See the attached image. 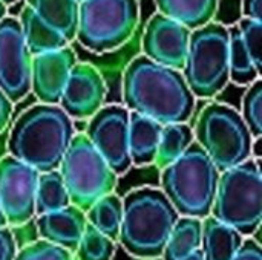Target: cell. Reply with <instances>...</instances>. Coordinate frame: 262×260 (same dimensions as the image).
<instances>
[{
    "label": "cell",
    "instance_id": "1",
    "mask_svg": "<svg viewBox=\"0 0 262 260\" xmlns=\"http://www.w3.org/2000/svg\"><path fill=\"white\" fill-rule=\"evenodd\" d=\"M121 95L129 112L163 126L189 123L195 110V97L181 70L157 64L144 55L135 57L124 69Z\"/></svg>",
    "mask_w": 262,
    "mask_h": 260
},
{
    "label": "cell",
    "instance_id": "2",
    "mask_svg": "<svg viewBox=\"0 0 262 260\" xmlns=\"http://www.w3.org/2000/svg\"><path fill=\"white\" fill-rule=\"evenodd\" d=\"M74 135V121L60 106L38 103L12 124L8 152L38 173H48L58 170Z\"/></svg>",
    "mask_w": 262,
    "mask_h": 260
},
{
    "label": "cell",
    "instance_id": "3",
    "mask_svg": "<svg viewBox=\"0 0 262 260\" xmlns=\"http://www.w3.org/2000/svg\"><path fill=\"white\" fill-rule=\"evenodd\" d=\"M123 222L118 244L140 260L161 259L167 238L180 215L161 188L141 187L123 199Z\"/></svg>",
    "mask_w": 262,
    "mask_h": 260
},
{
    "label": "cell",
    "instance_id": "4",
    "mask_svg": "<svg viewBox=\"0 0 262 260\" xmlns=\"http://www.w3.org/2000/svg\"><path fill=\"white\" fill-rule=\"evenodd\" d=\"M220 175L207 153L193 143L183 156L161 170V192L180 216L203 221L210 216Z\"/></svg>",
    "mask_w": 262,
    "mask_h": 260
},
{
    "label": "cell",
    "instance_id": "5",
    "mask_svg": "<svg viewBox=\"0 0 262 260\" xmlns=\"http://www.w3.org/2000/svg\"><path fill=\"white\" fill-rule=\"evenodd\" d=\"M210 216L252 238L262 222V173L259 159L246 162L220 175Z\"/></svg>",
    "mask_w": 262,
    "mask_h": 260
},
{
    "label": "cell",
    "instance_id": "6",
    "mask_svg": "<svg viewBox=\"0 0 262 260\" xmlns=\"http://www.w3.org/2000/svg\"><path fill=\"white\" fill-rule=\"evenodd\" d=\"M193 136L220 173L253 158L255 141L241 113L221 103L207 104L198 115Z\"/></svg>",
    "mask_w": 262,
    "mask_h": 260
},
{
    "label": "cell",
    "instance_id": "7",
    "mask_svg": "<svg viewBox=\"0 0 262 260\" xmlns=\"http://www.w3.org/2000/svg\"><path fill=\"white\" fill-rule=\"evenodd\" d=\"M181 74L195 100L216 97L230 81L229 28L210 21L193 29Z\"/></svg>",
    "mask_w": 262,
    "mask_h": 260
},
{
    "label": "cell",
    "instance_id": "8",
    "mask_svg": "<svg viewBox=\"0 0 262 260\" xmlns=\"http://www.w3.org/2000/svg\"><path fill=\"white\" fill-rule=\"evenodd\" d=\"M138 21V0H81L75 38L94 54L112 52L130 40Z\"/></svg>",
    "mask_w": 262,
    "mask_h": 260
},
{
    "label": "cell",
    "instance_id": "9",
    "mask_svg": "<svg viewBox=\"0 0 262 260\" xmlns=\"http://www.w3.org/2000/svg\"><path fill=\"white\" fill-rule=\"evenodd\" d=\"M71 204L86 211L98 199L114 193L118 176L94 149L84 133H75L58 167Z\"/></svg>",
    "mask_w": 262,
    "mask_h": 260
},
{
    "label": "cell",
    "instance_id": "10",
    "mask_svg": "<svg viewBox=\"0 0 262 260\" xmlns=\"http://www.w3.org/2000/svg\"><path fill=\"white\" fill-rule=\"evenodd\" d=\"M84 135L117 176L127 173L132 162L127 146L129 110L124 106H103L89 118Z\"/></svg>",
    "mask_w": 262,
    "mask_h": 260
},
{
    "label": "cell",
    "instance_id": "11",
    "mask_svg": "<svg viewBox=\"0 0 262 260\" xmlns=\"http://www.w3.org/2000/svg\"><path fill=\"white\" fill-rule=\"evenodd\" d=\"M31 61L18 20L5 17L0 21V90L12 103L31 92Z\"/></svg>",
    "mask_w": 262,
    "mask_h": 260
},
{
    "label": "cell",
    "instance_id": "12",
    "mask_svg": "<svg viewBox=\"0 0 262 260\" xmlns=\"http://www.w3.org/2000/svg\"><path fill=\"white\" fill-rule=\"evenodd\" d=\"M40 173L6 155L0 159V205L8 227H20L35 216V192Z\"/></svg>",
    "mask_w": 262,
    "mask_h": 260
},
{
    "label": "cell",
    "instance_id": "13",
    "mask_svg": "<svg viewBox=\"0 0 262 260\" xmlns=\"http://www.w3.org/2000/svg\"><path fill=\"white\" fill-rule=\"evenodd\" d=\"M190 32L178 21L157 12L143 32V55L157 64L181 70L189 49Z\"/></svg>",
    "mask_w": 262,
    "mask_h": 260
},
{
    "label": "cell",
    "instance_id": "14",
    "mask_svg": "<svg viewBox=\"0 0 262 260\" xmlns=\"http://www.w3.org/2000/svg\"><path fill=\"white\" fill-rule=\"evenodd\" d=\"M106 93L101 72L89 63H77L69 74L58 106L71 120H89L104 106Z\"/></svg>",
    "mask_w": 262,
    "mask_h": 260
},
{
    "label": "cell",
    "instance_id": "15",
    "mask_svg": "<svg viewBox=\"0 0 262 260\" xmlns=\"http://www.w3.org/2000/svg\"><path fill=\"white\" fill-rule=\"evenodd\" d=\"M77 63V55L69 46L34 55L31 61V90L35 98L41 104L58 106L69 74Z\"/></svg>",
    "mask_w": 262,
    "mask_h": 260
},
{
    "label": "cell",
    "instance_id": "16",
    "mask_svg": "<svg viewBox=\"0 0 262 260\" xmlns=\"http://www.w3.org/2000/svg\"><path fill=\"white\" fill-rule=\"evenodd\" d=\"M86 216L84 211L75 205H68L63 210L40 215L35 219V228L40 236V241L64 248L72 253L77 250V245L86 230Z\"/></svg>",
    "mask_w": 262,
    "mask_h": 260
},
{
    "label": "cell",
    "instance_id": "17",
    "mask_svg": "<svg viewBox=\"0 0 262 260\" xmlns=\"http://www.w3.org/2000/svg\"><path fill=\"white\" fill-rule=\"evenodd\" d=\"M163 124L143 116L135 112H129V156L132 166L144 167L154 164L160 136H161Z\"/></svg>",
    "mask_w": 262,
    "mask_h": 260
},
{
    "label": "cell",
    "instance_id": "18",
    "mask_svg": "<svg viewBox=\"0 0 262 260\" xmlns=\"http://www.w3.org/2000/svg\"><path fill=\"white\" fill-rule=\"evenodd\" d=\"M246 238L212 216L203 219L201 253L204 260H232Z\"/></svg>",
    "mask_w": 262,
    "mask_h": 260
},
{
    "label": "cell",
    "instance_id": "19",
    "mask_svg": "<svg viewBox=\"0 0 262 260\" xmlns=\"http://www.w3.org/2000/svg\"><path fill=\"white\" fill-rule=\"evenodd\" d=\"M155 5L158 14L193 31L213 21L220 0H155Z\"/></svg>",
    "mask_w": 262,
    "mask_h": 260
},
{
    "label": "cell",
    "instance_id": "20",
    "mask_svg": "<svg viewBox=\"0 0 262 260\" xmlns=\"http://www.w3.org/2000/svg\"><path fill=\"white\" fill-rule=\"evenodd\" d=\"M26 6L69 43L75 38L78 23L77 0H26Z\"/></svg>",
    "mask_w": 262,
    "mask_h": 260
},
{
    "label": "cell",
    "instance_id": "21",
    "mask_svg": "<svg viewBox=\"0 0 262 260\" xmlns=\"http://www.w3.org/2000/svg\"><path fill=\"white\" fill-rule=\"evenodd\" d=\"M18 23L25 43L32 57L69 46V41L61 34L48 26L45 21H41L29 6H23L18 17Z\"/></svg>",
    "mask_w": 262,
    "mask_h": 260
},
{
    "label": "cell",
    "instance_id": "22",
    "mask_svg": "<svg viewBox=\"0 0 262 260\" xmlns=\"http://www.w3.org/2000/svg\"><path fill=\"white\" fill-rule=\"evenodd\" d=\"M201 233H203V221L196 218L180 216L175 222L164 251L163 260H181L183 257L192 254L201 247Z\"/></svg>",
    "mask_w": 262,
    "mask_h": 260
},
{
    "label": "cell",
    "instance_id": "23",
    "mask_svg": "<svg viewBox=\"0 0 262 260\" xmlns=\"http://www.w3.org/2000/svg\"><path fill=\"white\" fill-rule=\"evenodd\" d=\"M88 225L94 227L101 234L112 241H118L121 222H123V201L118 195L111 193L97 202H94L86 211Z\"/></svg>",
    "mask_w": 262,
    "mask_h": 260
},
{
    "label": "cell",
    "instance_id": "24",
    "mask_svg": "<svg viewBox=\"0 0 262 260\" xmlns=\"http://www.w3.org/2000/svg\"><path fill=\"white\" fill-rule=\"evenodd\" d=\"M195 143L193 129L187 123L166 124L163 126L160 144L154 164L163 170L164 167L175 162L184 152Z\"/></svg>",
    "mask_w": 262,
    "mask_h": 260
},
{
    "label": "cell",
    "instance_id": "25",
    "mask_svg": "<svg viewBox=\"0 0 262 260\" xmlns=\"http://www.w3.org/2000/svg\"><path fill=\"white\" fill-rule=\"evenodd\" d=\"M71 205V199L58 170L40 173L35 192V215H48Z\"/></svg>",
    "mask_w": 262,
    "mask_h": 260
},
{
    "label": "cell",
    "instance_id": "26",
    "mask_svg": "<svg viewBox=\"0 0 262 260\" xmlns=\"http://www.w3.org/2000/svg\"><path fill=\"white\" fill-rule=\"evenodd\" d=\"M261 72L252 61L239 35L238 26L229 28V78L238 86H250L259 80Z\"/></svg>",
    "mask_w": 262,
    "mask_h": 260
},
{
    "label": "cell",
    "instance_id": "27",
    "mask_svg": "<svg viewBox=\"0 0 262 260\" xmlns=\"http://www.w3.org/2000/svg\"><path fill=\"white\" fill-rule=\"evenodd\" d=\"M115 251V241L101 234L94 227L86 225V230L72 256L77 260H112Z\"/></svg>",
    "mask_w": 262,
    "mask_h": 260
},
{
    "label": "cell",
    "instance_id": "28",
    "mask_svg": "<svg viewBox=\"0 0 262 260\" xmlns=\"http://www.w3.org/2000/svg\"><path fill=\"white\" fill-rule=\"evenodd\" d=\"M241 118L246 123L253 139H261L262 135V81L256 80L244 93Z\"/></svg>",
    "mask_w": 262,
    "mask_h": 260
},
{
    "label": "cell",
    "instance_id": "29",
    "mask_svg": "<svg viewBox=\"0 0 262 260\" xmlns=\"http://www.w3.org/2000/svg\"><path fill=\"white\" fill-rule=\"evenodd\" d=\"M239 29L241 40L244 43V48L247 49L252 61L255 63L256 69L261 72L262 69V23L261 21H253L249 18L239 20L236 25Z\"/></svg>",
    "mask_w": 262,
    "mask_h": 260
},
{
    "label": "cell",
    "instance_id": "30",
    "mask_svg": "<svg viewBox=\"0 0 262 260\" xmlns=\"http://www.w3.org/2000/svg\"><path fill=\"white\" fill-rule=\"evenodd\" d=\"M14 260H74V256L64 248L45 241H35L20 248Z\"/></svg>",
    "mask_w": 262,
    "mask_h": 260
},
{
    "label": "cell",
    "instance_id": "31",
    "mask_svg": "<svg viewBox=\"0 0 262 260\" xmlns=\"http://www.w3.org/2000/svg\"><path fill=\"white\" fill-rule=\"evenodd\" d=\"M17 241L9 228L0 230V260H14L17 254Z\"/></svg>",
    "mask_w": 262,
    "mask_h": 260
},
{
    "label": "cell",
    "instance_id": "32",
    "mask_svg": "<svg viewBox=\"0 0 262 260\" xmlns=\"http://www.w3.org/2000/svg\"><path fill=\"white\" fill-rule=\"evenodd\" d=\"M232 260H262L261 245L252 238L244 239L241 248L238 250V253Z\"/></svg>",
    "mask_w": 262,
    "mask_h": 260
},
{
    "label": "cell",
    "instance_id": "33",
    "mask_svg": "<svg viewBox=\"0 0 262 260\" xmlns=\"http://www.w3.org/2000/svg\"><path fill=\"white\" fill-rule=\"evenodd\" d=\"M244 18L262 23V0H243Z\"/></svg>",
    "mask_w": 262,
    "mask_h": 260
},
{
    "label": "cell",
    "instance_id": "34",
    "mask_svg": "<svg viewBox=\"0 0 262 260\" xmlns=\"http://www.w3.org/2000/svg\"><path fill=\"white\" fill-rule=\"evenodd\" d=\"M12 107L14 103L0 90V133L5 130V127L9 124L12 116Z\"/></svg>",
    "mask_w": 262,
    "mask_h": 260
},
{
    "label": "cell",
    "instance_id": "35",
    "mask_svg": "<svg viewBox=\"0 0 262 260\" xmlns=\"http://www.w3.org/2000/svg\"><path fill=\"white\" fill-rule=\"evenodd\" d=\"M181 260H204V257H203V253H201V250H196V251H193L192 254H189V256L183 257Z\"/></svg>",
    "mask_w": 262,
    "mask_h": 260
},
{
    "label": "cell",
    "instance_id": "36",
    "mask_svg": "<svg viewBox=\"0 0 262 260\" xmlns=\"http://www.w3.org/2000/svg\"><path fill=\"white\" fill-rule=\"evenodd\" d=\"M3 228H9V227H8V221H6V216L3 213V208L0 205V230H3Z\"/></svg>",
    "mask_w": 262,
    "mask_h": 260
},
{
    "label": "cell",
    "instance_id": "37",
    "mask_svg": "<svg viewBox=\"0 0 262 260\" xmlns=\"http://www.w3.org/2000/svg\"><path fill=\"white\" fill-rule=\"evenodd\" d=\"M6 9H8V6H6V5H3V3L0 2V21L6 17Z\"/></svg>",
    "mask_w": 262,
    "mask_h": 260
},
{
    "label": "cell",
    "instance_id": "38",
    "mask_svg": "<svg viewBox=\"0 0 262 260\" xmlns=\"http://www.w3.org/2000/svg\"><path fill=\"white\" fill-rule=\"evenodd\" d=\"M0 2H2L3 5H6V6H8V5H12V3H15L17 0H0Z\"/></svg>",
    "mask_w": 262,
    "mask_h": 260
},
{
    "label": "cell",
    "instance_id": "39",
    "mask_svg": "<svg viewBox=\"0 0 262 260\" xmlns=\"http://www.w3.org/2000/svg\"><path fill=\"white\" fill-rule=\"evenodd\" d=\"M77 2H78V3H80V2H81V0H77Z\"/></svg>",
    "mask_w": 262,
    "mask_h": 260
}]
</instances>
